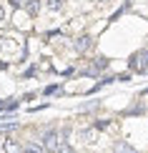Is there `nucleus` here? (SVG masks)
I'll list each match as a JSON object with an SVG mask.
<instances>
[{
    "mask_svg": "<svg viewBox=\"0 0 148 153\" xmlns=\"http://www.w3.org/2000/svg\"><path fill=\"white\" fill-rule=\"evenodd\" d=\"M60 138H63V136H58L55 131L45 133V138H43V146H45V151H48V153H58V151H60V146H63Z\"/></svg>",
    "mask_w": 148,
    "mask_h": 153,
    "instance_id": "obj_1",
    "label": "nucleus"
},
{
    "mask_svg": "<svg viewBox=\"0 0 148 153\" xmlns=\"http://www.w3.org/2000/svg\"><path fill=\"white\" fill-rule=\"evenodd\" d=\"M131 71H138V73L148 71V50H141L131 58Z\"/></svg>",
    "mask_w": 148,
    "mask_h": 153,
    "instance_id": "obj_2",
    "label": "nucleus"
},
{
    "mask_svg": "<svg viewBox=\"0 0 148 153\" xmlns=\"http://www.w3.org/2000/svg\"><path fill=\"white\" fill-rule=\"evenodd\" d=\"M93 45V40H91V35H80L78 40H75V50H78V53H86L88 48Z\"/></svg>",
    "mask_w": 148,
    "mask_h": 153,
    "instance_id": "obj_3",
    "label": "nucleus"
},
{
    "mask_svg": "<svg viewBox=\"0 0 148 153\" xmlns=\"http://www.w3.org/2000/svg\"><path fill=\"white\" fill-rule=\"evenodd\" d=\"M106 68H108V60H106V58H98V60H95V63H93L91 68H88L86 73H88V75H95V73H100V71H106Z\"/></svg>",
    "mask_w": 148,
    "mask_h": 153,
    "instance_id": "obj_4",
    "label": "nucleus"
},
{
    "mask_svg": "<svg viewBox=\"0 0 148 153\" xmlns=\"http://www.w3.org/2000/svg\"><path fill=\"white\" fill-rule=\"evenodd\" d=\"M3 148H5V153H25V148H23L20 143H15L13 138H10V141H5V143H3Z\"/></svg>",
    "mask_w": 148,
    "mask_h": 153,
    "instance_id": "obj_5",
    "label": "nucleus"
},
{
    "mask_svg": "<svg viewBox=\"0 0 148 153\" xmlns=\"http://www.w3.org/2000/svg\"><path fill=\"white\" fill-rule=\"evenodd\" d=\"M113 153H136V148L126 141H118V143H113Z\"/></svg>",
    "mask_w": 148,
    "mask_h": 153,
    "instance_id": "obj_6",
    "label": "nucleus"
},
{
    "mask_svg": "<svg viewBox=\"0 0 148 153\" xmlns=\"http://www.w3.org/2000/svg\"><path fill=\"white\" fill-rule=\"evenodd\" d=\"M25 153H48V151H45V146H40V143H28L25 146Z\"/></svg>",
    "mask_w": 148,
    "mask_h": 153,
    "instance_id": "obj_7",
    "label": "nucleus"
},
{
    "mask_svg": "<svg viewBox=\"0 0 148 153\" xmlns=\"http://www.w3.org/2000/svg\"><path fill=\"white\" fill-rule=\"evenodd\" d=\"M25 8H28V13H30V15H35V13H38V8H40V3H38V0H28V3H25Z\"/></svg>",
    "mask_w": 148,
    "mask_h": 153,
    "instance_id": "obj_8",
    "label": "nucleus"
},
{
    "mask_svg": "<svg viewBox=\"0 0 148 153\" xmlns=\"http://www.w3.org/2000/svg\"><path fill=\"white\" fill-rule=\"evenodd\" d=\"M80 136H83V141H86V143H93V138H95V128H88V131H83Z\"/></svg>",
    "mask_w": 148,
    "mask_h": 153,
    "instance_id": "obj_9",
    "label": "nucleus"
},
{
    "mask_svg": "<svg viewBox=\"0 0 148 153\" xmlns=\"http://www.w3.org/2000/svg\"><path fill=\"white\" fill-rule=\"evenodd\" d=\"M18 128V120H13V123H3L0 126V133H10V131H15Z\"/></svg>",
    "mask_w": 148,
    "mask_h": 153,
    "instance_id": "obj_10",
    "label": "nucleus"
},
{
    "mask_svg": "<svg viewBox=\"0 0 148 153\" xmlns=\"http://www.w3.org/2000/svg\"><path fill=\"white\" fill-rule=\"evenodd\" d=\"M48 8L50 10H60L63 8V0H48Z\"/></svg>",
    "mask_w": 148,
    "mask_h": 153,
    "instance_id": "obj_11",
    "label": "nucleus"
},
{
    "mask_svg": "<svg viewBox=\"0 0 148 153\" xmlns=\"http://www.w3.org/2000/svg\"><path fill=\"white\" fill-rule=\"evenodd\" d=\"M95 131H103V128H108V120H95V126H93Z\"/></svg>",
    "mask_w": 148,
    "mask_h": 153,
    "instance_id": "obj_12",
    "label": "nucleus"
},
{
    "mask_svg": "<svg viewBox=\"0 0 148 153\" xmlns=\"http://www.w3.org/2000/svg\"><path fill=\"white\" fill-rule=\"evenodd\" d=\"M58 153H75V151H73V148H70V146H68V143H63V146H60V151H58Z\"/></svg>",
    "mask_w": 148,
    "mask_h": 153,
    "instance_id": "obj_13",
    "label": "nucleus"
},
{
    "mask_svg": "<svg viewBox=\"0 0 148 153\" xmlns=\"http://www.w3.org/2000/svg\"><path fill=\"white\" fill-rule=\"evenodd\" d=\"M3 18H5V10H3V8H0V23H3Z\"/></svg>",
    "mask_w": 148,
    "mask_h": 153,
    "instance_id": "obj_14",
    "label": "nucleus"
}]
</instances>
